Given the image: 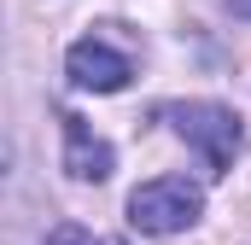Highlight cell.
<instances>
[{"instance_id": "obj_1", "label": "cell", "mask_w": 251, "mask_h": 245, "mask_svg": "<svg viewBox=\"0 0 251 245\" xmlns=\"http://www.w3.org/2000/svg\"><path fill=\"white\" fill-rule=\"evenodd\" d=\"M204 216V187L187 175H158V181H140L128 193V228L134 234H187L193 222Z\"/></svg>"}, {"instance_id": "obj_2", "label": "cell", "mask_w": 251, "mask_h": 245, "mask_svg": "<svg viewBox=\"0 0 251 245\" xmlns=\"http://www.w3.org/2000/svg\"><path fill=\"white\" fill-rule=\"evenodd\" d=\"M170 128H176L193 152H199V164H204L210 175H228V170H234V158H240V140H246L240 117H234L228 105H216V99L170 105Z\"/></svg>"}, {"instance_id": "obj_3", "label": "cell", "mask_w": 251, "mask_h": 245, "mask_svg": "<svg viewBox=\"0 0 251 245\" xmlns=\"http://www.w3.org/2000/svg\"><path fill=\"white\" fill-rule=\"evenodd\" d=\"M64 76H70L76 88H88V94H117L134 70H128V59L117 47H105V41L88 35V41H76V47L64 53Z\"/></svg>"}, {"instance_id": "obj_4", "label": "cell", "mask_w": 251, "mask_h": 245, "mask_svg": "<svg viewBox=\"0 0 251 245\" xmlns=\"http://www.w3.org/2000/svg\"><path fill=\"white\" fill-rule=\"evenodd\" d=\"M64 170H70V181H88V187H100V181H111V170H117V152L88 128V122L76 117V111H64Z\"/></svg>"}, {"instance_id": "obj_5", "label": "cell", "mask_w": 251, "mask_h": 245, "mask_svg": "<svg viewBox=\"0 0 251 245\" xmlns=\"http://www.w3.org/2000/svg\"><path fill=\"white\" fill-rule=\"evenodd\" d=\"M41 245H100V240H94L82 222H59V228H53V234H47Z\"/></svg>"}, {"instance_id": "obj_6", "label": "cell", "mask_w": 251, "mask_h": 245, "mask_svg": "<svg viewBox=\"0 0 251 245\" xmlns=\"http://www.w3.org/2000/svg\"><path fill=\"white\" fill-rule=\"evenodd\" d=\"M228 12L234 18H251V0H228Z\"/></svg>"}]
</instances>
